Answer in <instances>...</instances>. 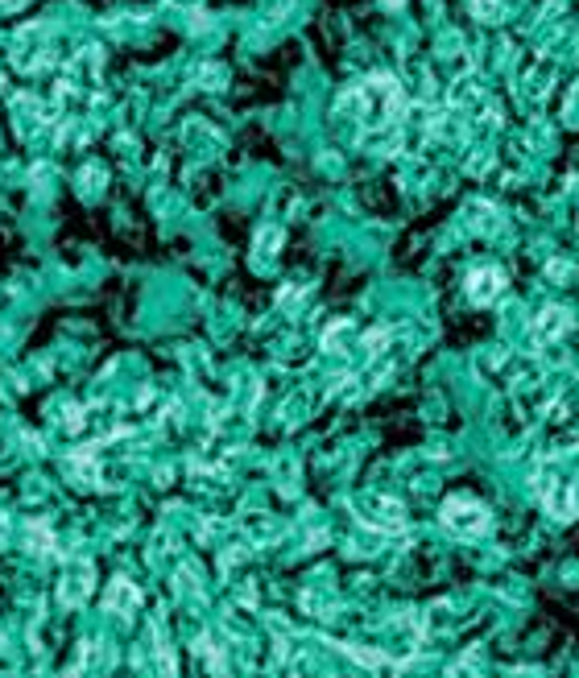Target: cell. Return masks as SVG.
<instances>
[{
    "mask_svg": "<svg viewBox=\"0 0 579 678\" xmlns=\"http://www.w3.org/2000/svg\"><path fill=\"white\" fill-rule=\"evenodd\" d=\"M501 286H505V282H501V274H493V269H480V274L468 277V294L480 298V302H488V298H493Z\"/></svg>",
    "mask_w": 579,
    "mask_h": 678,
    "instance_id": "6da1fadb",
    "label": "cell"
}]
</instances>
